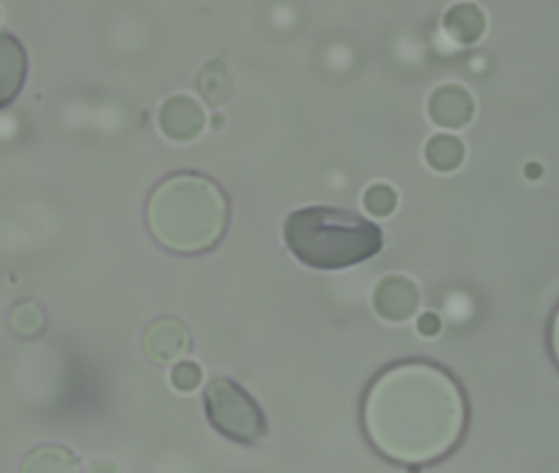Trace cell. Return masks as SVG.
I'll return each mask as SVG.
<instances>
[{
	"instance_id": "7a4b0ae2",
	"label": "cell",
	"mask_w": 559,
	"mask_h": 473,
	"mask_svg": "<svg viewBox=\"0 0 559 473\" xmlns=\"http://www.w3.org/2000/svg\"><path fill=\"white\" fill-rule=\"evenodd\" d=\"M146 221L156 243L176 253H201L222 239L228 224V202L207 176L178 173L150 196Z\"/></svg>"
},
{
	"instance_id": "ac0fdd59",
	"label": "cell",
	"mask_w": 559,
	"mask_h": 473,
	"mask_svg": "<svg viewBox=\"0 0 559 473\" xmlns=\"http://www.w3.org/2000/svg\"><path fill=\"white\" fill-rule=\"evenodd\" d=\"M418 329H420L421 334H437L438 329H440V321H438L437 316L427 315L418 321Z\"/></svg>"
},
{
	"instance_id": "e0dca14e",
	"label": "cell",
	"mask_w": 559,
	"mask_h": 473,
	"mask_svg": "<svg viewBox=\"0 0 559 473\" xmlns=\"http://www.w3.org/2000/svg\"><path fill=\"white\" fill-rule=\"evenodd\" d=\"M549 351H551L552 358L559 367V306L552 315L551 322H549Z\"/></svg>"
},
{
	"instance_id": "8992f818",
	"label": "cell",
	"mask_w": 559,
	"mask_h": 473,
	"mask_svg": "<svg viewBox=\"0 0 559 473\" xmlns=\"http://www.w3.org/2000/svg\"><path fill=\"white\" fill-rule=\"evenodd\" d=\"M191 334L181 321L162 318L152 322L143 338V348L150 360L158 365H171L191 351Z\"/></svg>"
},
{
	"instance_id": "8fae6325",
	"label": "cell",
	"mask_w": 559,
	"mask_h": 473,
	"mask_svg": "<svg viewBox=\"0 0 559 473\" xmlns=\"http://www.w3.org/2000/svg\"><path fill=\"white\" fill-rule=\"evenodd\" d=\"M195 90L211 107H218L230 99L234 93V78L227 64L221 60L205 63L195 76Z\"/></svg>"
},
{
	"instance_id": "4fadbf2b",
	"label": "cell",
	"mask_w": 559,
	"mask_h": 473,
	"mask_svg": "<svg viewBox=\"0 0 559 473\" xmlns=\"http://www.w3.org/2000/svg\"><path fill=\"white\" fill-rule=\"evenodd\" d=\"M425 156L431 168L448 173L456 169L464 159V145L453 135H437L428 142Z\"/></svg>"
},
{
	"instance_id": "5b68a950",
	"label": "cell",
	"mask_w": 559,
	"mask_h": 473,
	"mask_svg": "<svg viewBox=\"0 0 559 473\" xmlns=\"http://www.w3.org/2000/svg\"><path fill=\"white\" fill-rule=\"evenodd\" d=\"M158 126L163 135L173 142H192L204 130L205 113L191 96L176 94L163 103L158 114Z\"/></svg>"
},
{
	"instance_id": "6da1fadb",
	"label": "cell",
	"mask_w": 559,
	"mask_h": 473,
	"mask_svg": "<svg viewBox=\"0 0 559 473\" xmlns=\"http://www.w3.org/2000/svg\"><path fill=\"white\" fill-rule=\"evenodd\" d=\"M467 423L463 388L444 368L425 360L392 365L369 385L362 426L392 462L427 465L460 444Z\"/></svg>"
},
{
	"instance_id": "9c48e42d",
	"label": "cell",
	"mask_w": 559,
	"mask_h": 473,
	"mask_svg": "<svg viewBox=\"0 0 559 473\" xmlns=\"http://www.w3.org/2000/svg\"><path fill=\"white\" fill-rule=\"evenodd\" d=\"M418 306V292L404 276H391L379 283L374 292V308L389 321H405Z\"/></svg>"
},
{
	"instance_id": "ba28073f",
	"label": "cell",
	"mask_w": 559,
	"mask_h": 473,
	"mask_svg": "<svg viewBox=\"0 0 559 473\" xmlns=\"http://www.w3.org/2000/svg\"><path fill=\"white\" fill-rule=\"evenodd\" d=\"M27 76V55L19 38L2 32L0 37V104L8 107L21 93Z\"/></svg>"
},
{
	"instance_id": "2e32d148",
	"label": "cell",
	"mask_w": 559,
	"mask_h": 473,
	"mask_svg": "<svg viewBox=\"0 0 559 473\" xmlns=\"http://www.w3.org/2000/svg\"><path fill=\"white\" fill-rule=\"evenodd\" d=\"M202 381V370L194 362H182L171 371V385L179 393H192Z\"/></svg>"
},
{
	"instance_id": "277c9868",
	"label": "cell",
	"mask_w": 559,
	"mask_h": 473,
	"mask_svg": "<svg viewBox=\"0 0 559 473\" xmlns=\"http://www.w3.org/2000/svg\"><path fill=\"white\" fill-rule=\"evenodd\" d=\"M212 426L235 442L251 444L266 434V419L257 401L230 378L217 377L204 390Z\"/></svg>"
},
{
	"instance_id": "9a60e30c",
	"label": "cell",
	"mask_w": 559,
	"mask_h": 473,
	"mask_svg": "<svg viewBox=\"0 0 559 473\" xmlns=\"http://www.w3.org/2000/svg\"><path fill=\"white\" fill-rule=\"evenodd\" d=\"M397 204V196L394 189L385 185H374L366 191L365 208L371 212L372 215L384 217L391 214Z\"/></svg>"
},
{
	"instance_id": "7c38bea8",
	"label": "cell",
	"mask_w": 559,
	"mask_h": 473,
	"mask_svg": "<svg viewBox=\"0 0 559 473\" xmlns=\"http://www.w3.org/2000/svg\"><path fill=\"white\" fill-rule=\"evenodd\" d=\"M80 460L60 446L41 447L28 453L27 459L22 463V473L37 472H80Z\"/></svg>"
},
{
	"instance_id": "3957f363",
	"label": "cell",
	"mask_w": 559,
	"mask_h": 473,
	"mask_svg": "<svg viewBox=\"0 0 559 473\" xmlns=\"http://www.w3.org/2000/svg\"><path fill=\"white\" fill-rule=\"evenodd\" d=\"M284 240L304 265L340 270L374 257L382 247V232L361 215L316 205L287 217Z\"/></svg>"
},
{
	"instance_id": "52a82bcc",
	"label": "cell",
	"mask_w": 559,
	"mask_h": 473,
	"mask_svg": "<svg viewBox=\"0 0 559 473\" xmlns=\"http://www.w3.org/2000/svg\"><path fill=\"white\" fill-rule=\"evenodd\" d=\"M428 114L437 126L461 129L469 123L474 114L473 97L456 84L438 87L428 103Z\"/></svg>"
},
{
	"instance_id": "5bb4252c",
	"label": "cell",
	"mask_w": 559,
	"mask_h": 473,
	"mask_svg": "<svg viewBox=\"0 0 559 473\" xmlns=\"http://www.w3.org/2000/svg\"><path fill=\"white\" fill-rule=\"evenodd\" d=\"M11 326L22 338H35L47 326L44 309L34 301L19 303L11 312Z\"/></svg>"
},
{
	"instance_id": "30bf717a",
	"label": "cell",
	"mask_w": 559,
	"mask_h": 473,
	"mask_svg": "<svg viewBox=\"0 0 559 473\" xmlns=\"http://www.w3.org/2000/svg\"><path fill=\"white\" fill-rule=\"evenodd\" d=\"M443 28L448 37L456 44L473 45L483 37L486 19L477 5L461 2L447 12Z\"/></svg>"
}]
</instances>
